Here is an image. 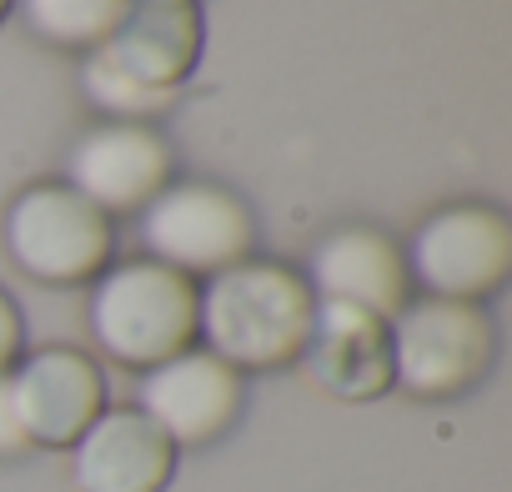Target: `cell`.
<instances>
[{"label": "cell", "mask_w": 512, "mask_h": 492, "mask_svg": "<svg viewBox=\"0 0 512 492\" xmlns=\"http://www.w3.org/2000/svg\"><path fill=\"white\" fill-rule=\"evenodd\" d=\"M256 221L246 201L216 181H166L141 206L146 257L181 277H216L251 257Z\"/></svg>", "instance_id": "5"}, {"label": "cell", "mask_w": 512, "mask_h": 492, "mask_svg": "<svg viewBox=\"0 0 512 492\" xmlns=\"http://www.w3.org/2000/svg\"><path fill=\"white\" fill-rule=\"evenodd\" d=\"M387 342H392V387L422 402H447L472 392L497 357L492 317L477 302H447V297L407 302L387 322Z\"/></svg>", "instance_id": "3"}, {"label": "cell", "mask_w": 512, "mask_h": 492, "mask_svg": "<svg viewBox=\"0 0 512 492\" xmlns=\"http://www.w3.org/2000/svg\"><path fill=\"white\" fill-rule=\"evenodd\" d=\"M11 11H16V0H0V21H6Z\"/></svg>", "instance_id": "18"}, {"label": "cell", "mask_w": 512, "mask_h": 492, "mask_svg": "<svg viewBox=\"0 0 512 492\" xmlns=\"http://www.w3.org/2000/svg\"><path fill=\"white\" fill-rule=\"evenodd\" d=\"M176 472V447L136 407H106L71 442L76 492H166Z\"/></svg>", "instance_id": "11"}, {"label": "cell", "mask_w": 512, "mask_h": 492, "mask_svg": "<svg viewBox=\"0 0 512 492\" xmlns=\"http://www.w3.org/2000/svg\"><path fill=\"white\" fill-rule=\"evenodd\" d=\"M31 36L61 51H96L116 36L131 0H16Z\"/></svg>", "instance_id": "14"}, {"label": "cell", "mask_w": 512, "mask_h": 492, "mask_svg": "<svg viewBox=\"0 0 512 492\" xmlns=\"http://www.w3.org/2000/svg\"><path fill=\"white\" fill-rule=\"evenodd\" d=\"M407 257L402 246L377 231V226H337L312 246L307 287L317 302H342L362 307L382 322H392L412 297H407Z\"/></svg>", "instance_id": "10"}, {"label": "cell", "mask_w": 512, "mask_h": 492, "mask_svg": "<svg viewBox=\"0 0 512 492\" xmlns=\"http://www.w3.org/2000/svg\"><path fill=\"white\" fill-rule=\"evenodd\" d=\"M171 181V146L156 126L101 121L81 131L66 151V186L81 191L106 216L141 211Z\"/></svg>", "instance_id": "7"}, {"label": "cell", "mask_w": 512, "mask_h": 492, "mask_svg": "<svg viewBox=\"0 0 512 492\" xmlns=\"http://www.w3.org/2000/svg\"><path fill=\"white\" fill-rule=\"evenodd\" d=\"M317 297L287 262H236L196 292V337L236 372L292 367L307 347Z\"/></svg>", "instance_id": "1"}, {"label": "cell", "mask_w": 512, "mask_h": 492, "mask_svg": "<svg viewBox=\"0 0 512 492\" xmlns=\"http://www.w3.org/2000/svg\"><path fill=\"white\" fill-rule=\"evenodd\" d=\"M26 352V322H21V307L11 302V292L0 287V377H6Z\"/></svg>", "instance_id": "16"}, {"label": "cell", "mask_w": 512, "mask_h": 492, "mask_svg": "<svg viewBox=\"0 0 512 492\" xmlns=\"http://www.w3.org/2000/svg\"><path fill=\"white\" fill-rule=\"evenodd\" d=\"M307 367V377L337 397V402H372L392 387V342H387V322L362 312V307H342V302H317L312 312V332L307 347L297 357Z\"/></svg>", "instance_id": "12"}, {"label": "cell", "mask_w": 512, "mask_h": 492, "mask_svg": "<svg viewBox=\"0 0 512 492\" xmlns=\"http://www.w3.org/2000/svg\"><path fill=\"white\" fill-rule=\"evenodd\" d=\"M31 447H71L106 412V377L81 347H36L6 372Z\"/></svg>", "instance_id": "9"}, {"label": "cell", "mask_w": 512, "mask_h": 492, "mask_svg": "<svg viewBox=\"0 0 512 492\" xmlns=\"http://www.w3.org/2000/svg\"><path fill=\"white\" fill-rule=\"evenodd\" d=\"M196 282L136 257L111 262L91 292V337L121 367L151 372L196 342Z\"/></svg>", "instance_id": "2"}, {"label": "cell", "mask_w": 512, "mask_h": 492, "mask_svg": "<svg viewBox=\"0 0 512 492\" xmlns=\"http://www.w3.org/2000/svg\"><path fill=\"white\" fill-rule=\"evenodd\" d=\"M136 412H146L176 452L206 447L241 417V372L206 347H186L161 367L141 372Z\"/></svg>", "instance_id": "8"}, {"label": "cell", "mask_w": 512, "mask_h": 492, "mask_svg": "<svg viewBox=\"0 0 512 492\" xmlns=\"http://www.w3.org/2000/svg\"><path fill=\"white\" fill-rule=\"evenodd\" d=\"M402 257H407V277L427 297L482 307L512 272V221L497 206L457 201L432 211L417 226Z\"/></svg>", "instance_id": "6"}, {"label": "cell", "mask_w": 512, "mask_h": 492, "mask_svg": "<svg viewBox=\"0 0 512 492\" xmlns=\"http://www.w3.org/2000/svg\"><path fill=\"white\" fill-rule=\"evenodd\" d=\"M6 252L46 287H81L111 267L116 221L66 181H31L6 206Z\"/></svg>", "instance_id": "4"}, {"label": "cell", "mask_w": 512, "mask_h": 492, "mask_svg": "<svg viewBox=\"0 0 512 492\" xmlns=\"http://www.w3.org/2000/svg\"><path fill=\"white\" fill-rule=\"evenodd\" d=\"M201 11L196 0H131L116 36L106 41L111 61L151 91H181L201 66Z\"/></svg>", "instance_id": "13"}, {"label": "cell", "mask_w": 512, "mask_h": 492, "mask_svg": "<svg viewBox=\"0 0 512 492\" xmlns=\"http://www.w3.org/2000/svg\"><path fill=\"white\" fill-rule=\"evenodd\" d=\"M81 96H86L106 121H136V126H151L156 116H166V111L176 106L171 91H151V86H141L136 76H126V71L111 61L106 46L86 51V61H81Z\"/></svg>", "instance_id": "15"}, {"label": "cell", "mask_w": 512, "mask_h": 492, "mask_svg": "<svg viewBox=\"0 0 512 492\" xmlns=\"http://www.w3.org/2000/svg\"><path fill=\"white\" fill-rule=\"evenodd\" d=\"M26 447H31V437H26V427H21L11 377H0V457H21Z\"/></svg>", "instance_id": "17"}]
</instances>
